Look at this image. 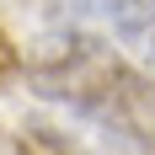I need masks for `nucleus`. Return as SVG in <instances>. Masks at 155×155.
I'll use <instances>...</instances> for the list:
<instances>
[{"label":"nucleus","instance_id":"7ed1b4c3","mask_svg":"<svg viewBox=\"0 0 155 155\" xmlns=\"http://www.w3.org/2000/svg\"><path fill=\"white\" fill-rule=\"evenodd\" d=\"M16 155H64V150H59V139H54L48 128H27L21 144H16Z\"/></svg>","mask_w":155,"mask_h":155},{"label":"nucleus","instance_id":"20e7f679","mask_svg":"<svg viewBox=\"0 0 155 155\" xmlns=\"http://www.w3.org/2000/svg\"><path fill=\"white\" fill-rule=\"evenodd\" d=\"M16 75H21V54H16V43L5 38V32H0V91H5Z\"/></svg>","mask_w":155,"mask_h":155},{"label":"nucleus","instance_id":"f257e3e1","mask_svg":"<svg viewBox=\"0 0 155 155\" xmlns=\"http://www.w3.org/2000/svg\"><path fill=\"white\" fill-rule=\"evenodd\" d=\"M118 64H123V54H118L107 38H96V32H86V27H59V32H48L43 43L27 48L21 75H27V86L43 96V102H59V107H70L80 118V107L102 91V80H107Z\"/></svg>","mask_w":155,"mask_h":155},{"label":"nucleus","instance_id":"39448f33","mask_svg":"<svg viewBox=\"0 0 155 155\" xmlns=\"http://www.w3.org/2000/svg\"><path fill=\"white\" fill-rule=\"evenodd\" d=\"M134 48L144 54V64H150V75H155V21H150V32H144V38H139Z\"/></svg>","mask_w":155,"mask_h":155},{"label":"nucleus","instance_id":"f03ea898","mask_svg":"<svg viewBox=\"0 0 155 155\" xmlns=\"http://www.w3.org/2000/svg\"><path fill=\"white\" fill-rule=\"evenodd\" d=\"M80 118L118 155H155V75H139L123 59L102 80V91L80 107Z\"/></svg>","mask_w":155,"mask_h":155}]
</instances>
